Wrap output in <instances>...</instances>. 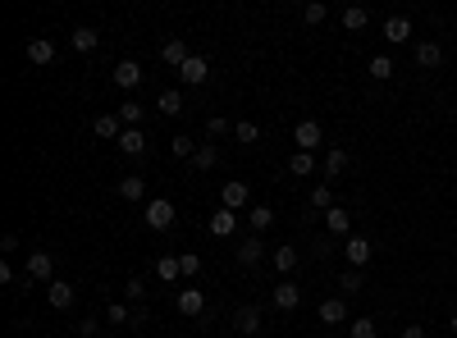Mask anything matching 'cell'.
<instances>
[{"instance_id": "7402d4cb", "label": "cell", "mask_w": 457, "mask_h": 338, "mask_svg": "<svg viewBox=\"0 0 457 338\" xmlns=\"http://www.w3.org/2000/svg\"><path fill=\"white\" fill-rule=\"evenodd\" d=\"M119 197L124 201H142V197H147V183H142L138 174H124V179H119Z\"/></svg>"}, {"instance_id": "3957f363", "label": "cell", "mask_w": 457, "mask_h": 338, "mask_svg": "<svg viewBox=\"0 0 457 338\" xmlns=\"http://www.w3.org/2000/svg\"><path fill=\"white\" fill-rule=\"evenodd\" d=\"M343 256H348V265H352V270H362L366 260H371V238L352 234V238H348V243H343Z\"/></svg>"}, {"instance_id": "836d02e7", "label": "cell", "mask_w": 457, "mask_h": 338, "mask_svg": "<svg viewBox=\"0 0 457 338\" xmlns=\"http://www.w3.org/2000/svg\"><path fill=\"white\" fill-rule=\"evenodd\" d=\"M215 160H220V151H215V147H197L192 165H197V169H215Z\"/></svg>"}, {"instance_id": "9a60e30c", "label": "cell", "mask_w": 457, "mask_h": 338, "mask_svg": "<svg viewBox=\"0 0 457 338\" xmlns=\"http://www.w3.org/2000/svg\"><path fill=\"white\" fill-rule=\"evenodd\" d=\"M384 37H388V42H393V46L412 42V23H407L403 14H393V18H388V23H384Z\"/></svg>"}, {"instance_id": "4dcf8cb0", "label": "cell", "mask_w": 457, "mask_h": 338, "mask_svg": "<svg viewBox=\"0 0 457 338\" xmlns=\"http://www.w3.org/2000/svg\"><path fill=\"white\" fill-rule=\"evenodd\" d=\"M233 133H238V142L242 147H251V142H261V128L251 119H242V123H233Z\"/></svg>"}, {"instance_id": "52a82bcc", "label": "cell", "mask_w": 457, "mask_h": 338, "mask_svg": "<svg viewBox=\"0 0 457 338\" xmlns=\"http://www.w3.org/2000/svg\"><path fill=\"white\" fill-rule=\"evenodd\" d=\"M293 142H297L302 151H316V147H320V123H316V119H302V123L293 128Z\"/></svg>"}, {"instance_id": "5b68a950", "label": "cell", "mask_w": 457, "mask_h": 338, "mask_svg": "<svg viewBox=\"0 0 457 338\" xmlns=\"http://www.w3.org/2000/svg\"><path fill=\"white\" fill-rule=\"evenodd\" d=\"M114 87H124V92L142 87V64L138 60H119V64H114Z\"/></svg>"}, {"instance_id": "4316f807", "label": "cell", "mask_w": 457, "mask_h": 338, "mask_svg": "<svg viewBox=\"0 0 457 338\" xmlns=\"http://www.w3.org/2000/svg\"><path fill=\"white\" fill-rule=\"evenodd\" d=\"M69 42H73V51H96V42H101V37H96V28H73V37H69Z\"/></svg>"}, {"instance_id": "4fadbf2b", "label": "cell", "mask_w": 457, "mask_h": 338, "mask_svg": "<svg viewBox=\"0 0 457 338\" xmlns=\"http://www.w3.org/2000/svg\"><path fill=\"white\" fill-rule=\"evenodd\" d=\"M233 325H238V334H261V306H242L238 315H233Z\"/></svg>"}, {"instance_id": "f1b7e54d", "label": "cell", "mask_w": 457, "mask_h": 338, "mask_svg": "<svg viewBox=\"0 0 457 338\" xmlns=\"http://www.w3.org/2000/svg\"><path fill=\"white\" fill-rule=\"evenodd\" d=\"M142 114H147V110H142L138 101H124V105H119V119H124V128H142Z\"/></svg>"}, {"instance_id": "b9f144b4", "label": "cell", "mask_w": 457, "mask_h": 338, "mask_svg": "<svg viewBox=\"0 0 457 338\" xmlns=\"http://www.w3.org/2000/svg\"><path fill=\"white\" fill-rule=\"evenodd\" d=\"M229 128H233V123H229V119H220V114H215V119H206V133H210V138H225Z\"/></svg>"}, {"instance_id": "f546056e", "label": "cell", "mask_w": 457, "mask_h": 338, "mask_svg": "<svg viewBox=\"0 0 457 338\" xmlns=\"http://www.w3.org/2000/svg\"><path fill=\"white\" fill-rule=\"evenodd\" d=\"M247 224H251V229H256V234H261V229H270V224H275V210H270V206H251Z\"/></svg>"}, {"instance_id": "9c48e42d", "label": "cell", "mask_w": 457, "mask_h": 338, "mask_svg": "<svg viewBox=\"0 0 457 338\" xmlns=\"http://www.w3.org/2000/svg\"><path fill=\"white\" fill-rule=\"evenodd\" d=\"M92 128H96V138H101V142H119L124 138V119H119V114H101Z\"/></svg>"}, {"instance_id": "f6af8a7d", "label": "cell", "mask_w": 457, "mask_h": 338, "mask_svg": "<svg viewBox=\"0 0 457 338\" xmlns=\"http://www.w3.org/2000/svg\"><path fill=\"white\" fill-rule=\"evenodd\" d=\"M0 284H5V288L14 284V265H9V260H0Z\"/></svg>"}, {"instance_id": "44dd1931", "label": "cell", "mask_w": 457, "mask_h": 338, "mask_svg": "<svg viewBox=\"0 0 457 338\" xmlns=\"http://www.w3.org/2000/svg\"><path fill=\"white\" fill-rule=\"evenodd\" d=\"M416 64H421V69H439V64H444V51L434 42H421V46H416Z\"/></svg>"}, {"instance_id": "484cf974", "label": "cell", "mask_w": 457, "mask_h": 338, "mask_svg": "<svg viewBox=\"0 0 457 338\" xmlns=\"http://www.w3.org/2000/svg\"><path fill=\"white\" fill-rule=\"evenodd\" d=\"M366 23H371V14H366L362 5H348V9H343V28H348V32H362Z\"/></svg>"}, {"instance_id": "ac0fdd59", "label": "cell", "mask_w": 457, "mask_h": 338, "mask_svg": "<svg viewBox=\"0 0 457 338\" xmlns=\"http://www.w3.org/2000/svg\"><path fill=\"white\" fill-rule=\"evenodd\" d=\"M220 201H225V210H242L247 206V183H225Z\"/></svg>"}, {"instance_id": "7c38bea8", "label": "cell", "mask_w": 457, "mask_h": 338, "mask_svg": "<svg viewBox=\"0 0 457 338\" xmlns=\"http://www.w3.org/2000/svg\"><path fill=\"white\" fill-rule=\"evenodd\" d=\"M233 229H238V210H225V206H220L215 215H210V234H215V238H229Z\"/></svg>"}, {"instance_id": "1f68e13d", "label": "cell", "mask_w": 457, "mask_h": 338, "mask_svg": "<svg viewBox=\"0 0 457 338\" xmlns=\"http://www.w3.org/2000/svg\"><path fill=\"white\" fill-rule=\"evenodd\" d=\"M371 78H375V83L393 78V60H388V55H375V60H371Z\"/></svg>"}, {"instance_id": "bcb514c9", "label": "cell", "mask_w": 457, "mask_h": 338, "mask_svg": "<svg viewBox=\"0 0 457 338\" xmlns=\"http://www.w3.org/2000/svg\"><path fill=\"white\" fill-rule=\"evenodd\" d=\"M403 338H425V325H407V330H403Z\"/></svg>"}, {"instance_id": "ffe728a7", "label": "cell", "mask_w": 457, "mask_h": 338, "mask_svg": "<svg viewBox=\"0 0 457 338\" xmlns=\"http://www.w3.org/2000/svg\"><path fill=\"white\" fill-rule=\"evenodd\" d=\"M320 320H325V325H343V320H348L343 297H329V302H320Z\"/></svg>"}, {"instance_id": "ee69618b", "label": "cell", "mask_w": 457, "mask_h": 338, "mask_svg": "<svg viewBox=\"0 0 457 338\" xmlns=\"http://www.w3.org/2000/svg\"><path fill=\"white\" fill-rule=\"evenodd\" d=\"M179 260H183V274H188V279L201 270V256H192V252H188V256H179Z\"/></svg>"}, {"instance_id": "5bb4252c", "label": "cell", "mask_w": 457, "mask_h": 338, "mask_svg": "<svg viewBox=\"0 0 457 338\" xmlns=\"http://www.w3.org/2000/svg\"><path fill=\"white\" fill-rule=\"evenodd\" d=\"M325 224H329V234H343V238H352V215H348L343 206L325 210Z\"/></svg>"}, {"instance_id": "8d00e7d4", "label": "cell", "mask_w": 457, "mask_h": 338, "mask_svg": "<svg viewBox=\"0 0 457 338\" xmlns=\"http://www.w3.org/2000/svg\"><path fill=\"white\" fill-rule=\"evenodd\" d=\"M302 18H307V23H311V28H316V23H325V18H329V9H325V5H320V0H311V5L302 9Z\"/></svg>"}, {"instance_id": "ba28073f", "label": "cell", "mask_w": 457, "mask_h": 338, "mask_svg": "<svg viewBox=\"0 0 457 338\" xmlns=\"http://www.w3.org/2000/svg\"><path fill=\"white\" fill-rule=\"evenodd\" d=\"M46 302H51L55 311H69V306H73V284H64V279H55V284L46 288Z\"/></svg>"}, {"instance_id": "f35d334b", "label": "cell", "mask_w": 457, "mask_h": 338, "mask_svg": "<svg viewBox=\"0 0 457 338\" xmlns=\"http://www.w3.org/2000/svg\"><path fill=\"white\" fill-rule=\"evenodd\" d=\"M338 288H343V293H362V270H348V274L338 279Z\"/></svg>"}, {"instance_id": "7bdbcfd3", "label": "cell", "mask_w": 457, "mask_h": 338, "mask_svg": "<svg viewBox=\"0 0 457 338\" xmlns=\"http://www.w3.org/2000/svg\"><path fill=\"white\" fill-rule=\"evenodd\" d=\"M78 334H83V338H101V330H96L92 315H83V320H78Z\"/></svg>"}, {"instance_id": "e575fe53", "label": "cell", "mask_w": 457, "mask_h": 338, "mask_svg": "<svg viewBox=\"0 0 457 338\" xmlns=\"http://www.w3.org/2000/svg\"><path fill=\"white\" fill-rule=\"evenodd\" d=\"M160 110L165 114H183V96L174 92V87H170V92H160Z\"/></svg>"}, {"instance_id": "d4e9b609", "label": "cell", "mask_w": 457, "mask_h": 338, "mask_svg": "<svg viewBox=\"0 0 457 338\" xmlns=\"http://www.w3.org/2000/svg\"><path fill=\"white\" fill-rule=\"evenodd\" d=\"M183 274V260L179 256H160L155 260V279H165V284H174V279Z\"/></svg>"}, {"instance_id": "603a6c76", "label": "cell", "mask_w": 457, "mask_h": 338, "mask_svg": "<svg viewBox=\"0 0 457 338\" xmlns=\"http://www.w3.org/2000/svg\"><path fill=\"white\" fill-rule=\"evenodd\" d=\"M270 265L279 270V279H284V274H293V270H297V252H293V247L284 243V247H279L275 256H270Z\"/></svg>"}, {"instance_id": "2e32d148", "label": "cell", "mask_w": 457, "mask_h": 338, "mask_svg": "<svg viewBox=\"0 0 457 338\" xmlns=\"http://www.w3.org/2000/svg\"><path fill=\"white\" fill-rule=\"evenodd\" d=\"M119 151H124V156H142V151H147V133H142V128H124Z\"/></svg>"}, {"instance_id": "8992f818", "label": "cell", "mask_w": 457, "mask_h": 338, "mask_svg": "<svg viewBox=\"0 0 457 338\" xmlns=\"http://www.w3.org/2000/svg\"><path fill=\"white\" fill-rule=\"evenodd\" d=\"M179 78L188 83V87H201V83L210 78V64L201 60V55H192V60H188V64H183V69H179Z\"/></svg>"}, {"instance_id": "7a4b0ae2", "label": "cell", "mask_w": 457, "mask_h": 338, "mask_svg": "<svg viewBox=\"0 0 457 338\" xmlns=\"http://www.w3.org/2000/svg\"><path fill=\"white\" fill-rule=\"evenodd\" d=\"M297 302H302V288L288 284V279H279V288L270 293V306H275V311H297Z\"/></svg>"}, {"instance_id": "277c9868", "label": "cell", "mask_w": 457, "mask_h": 338, "mask_svg": "<svg viewBox=\"0 0 457 338\" xmlns=\"http://www.w3.org/2000/svg\"><path fill=\"white\" fill-rule=\"evenodd\" d=\"M51 274H55V256L51 252H32V256H28V279L51 284Z\"/></svg>"}, {"instance_id": "83f0119b", "label": "cell", "mask_w": 457, "mask_h": 338, "mask_svg": "<svg viewBox=\"0 0 457 338\" xmlns=\"http://www.w3.org/2000/svg\"><path fill=\"white\" fill-rule=\"evenodd\" d=\"M311 169H316V156H311V151H293V160H288V174H297V179H307Z\"/></svg>"}, {"instance_id": "cb8c5ba5", "label": "cell", "mask_w": 457, "mask_h": 338, "mask_svg": "<svg viewBox=\"0 0 457 338\" xmlns=\"http://www.w3.org/2000/svg\"><path fill=\"white\" fill-rule=\"evenodd\" d=\"M343 169H348V151L343 147H329L325 151V179H338Z\"/></svg>"}, {"instance_id": "d590c367", "label": "cell", "mask_w": 457, "mask_h": 338, "mask_svg": "<svg viewBox=\"0 0 457 338\" xmlns=\"http://www.w3.org/2000/svg\"><path fill=\"white\" fill-rule=\"evenodd\" d=\"M311 206H316V210H334V192H329L325 183H320V188L311 192Z\"/></svg>"}, {"instance_id": "7dc6e473", "label": "cell", "mask_w": 457, "mask_h": 338, "mask_svg": "<svg viewBox=\"0 0 457 338\" xmlns=\"http://www.w3.org/2000/svg\"><path fill=\"white\" fill-rule=\"evenodd\" d=\"M449 330H453V334H457V315H453V320H449Z\"/></svg>"}, {"instance_id": "8fae6325", "label": "cell", "mask_w": 457, "mask_h": 338, "mask_svg": "<svg viewBox=\"0 0 457 338\" xmlns=\"http://www.w3.org/2000/svg\"><path fill=\"white\" fill-rule=\"evenodd\" d=\"M160 55H165V64H170L174 73H179L183 64L192 60V55H188V46H183V37H174V42H165V51H160Z\"/></svg>"}, {"instance_id": "c3c4849f", "label": "cell", "mask_w": 457, "mask_h": 338, "mask_svg": "<svg viewBox=\"0 0 457 338\" xmlns=\"http://www.w3.org/2000/svg\"><path fill=\"white\" fill-rule=\"evenodd\" d=\"M101 338H105V334H101Z\"/></svg>"}, {"instance_id": "d6986e66", "label": "cell", "mask_w": 457, "mask_h": 338, "mask_svg": "<svg viewBox=\"0 0 457 338\" xmlns=\"http://www.w3.org/2000/svg\"><path fill=\"white\" fill-rule=\"evenodd\" d=\"M261 256H266V243H261V238H247V243L238 247V265H242V270H251Z\"/></svg>"}, {"instance_id": "30bf717a", "label": "cell", "mask_w": 457, "mask_h": 338, "mask_svg": "<svg viewBox=\"0 0 457 338\" xmlns=\"http://www.w3.org/2000/svg\"><path fill=\"white\" fill-rule=\"evenodd\" d=\"M179 311H183V315H201V311H206V293L188 284V288L179 293Z\"/></svg>"}, {"instance_id": "e0dca14e", "label": "cell", "mask_w": 457, "mask_h": 338, "mask_svg": "<svg viewBox=\"0 0 457 338\" xmlns=\"http://www.w3.org/2000/svg\"><path fill=\"white\" fill-rule=\"evenodd\" d=\"M28 60H32V64H51V60H55V42L32 37V42H28Z\"/></svg>"}, {"instance_id": "60d3db41", "label": "cell", "mask_w": 457, "mask_h": 338, "mask_svg": "<svg viewBox=\"0 0 457 338\" xmlns=\"http://www.w3.org/2000/svg\"><path fill=\"white\" fill-rule=\"evenodd\" d=\"M174 156H183V160H192V156H197V147H192V138H174Z\"/></svg>"}, {"instance_id": "ab89813d", "label": "cell", "mask_w": 457, "mask_h": 338, "mask_svg": "<svg viewBox=\"0 0 457 338\" xmlns=\"http://www.w3.org/2000/svg\"><path fill=\"white\" fill-rule=\"evenodd\" d=\"M352 338H375V320H371V315L352 320Z\"/></svg>"}, {"instance_id": "74e56055", "label": "cell", "mask_w": 457, "mask_h": 338, "mask_svg": "<svg viewBox=\"0 0 457 338\" xmlns=\"http://www.w3.org/2000/svg\"><path fill=\"white\" fill-rule=\"evenodd\" d=\"M124 293H129V302H138V306H142V297H147V284H142V279L133 274L129 284H124Z\"/></svg>"}, {"instance_id": "6da1fadb", "label": "cell", "mask_w": 457, "mask_h": 338, "mask_svg": "<svg viewBox=\"0 0 457 338\" xmlns=\"http://www.w3.org/2000/svg\"><path fill=\"white\" fill-rule=\"evenodd\" d=\"M142 219H147V229H155V234L174 229V201L170 197H151L147 210H142Z\"/></svg>"}, {"instance_id": "d6a6232c", "label": "cell", "mask_w": 457, "mask_h": 338, "mask_svg": "<svg viewBox=\"0 0 457 338\" xmlns=\"http://www.w3.org/2000/svg\"><path fill=\"white\" fill-rule=\"evenodd\" d=\"M105 320H110V325H129V320H133V311H129L124 302H110V306H105Z\"/></svg>"}]
</instances>
